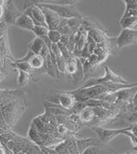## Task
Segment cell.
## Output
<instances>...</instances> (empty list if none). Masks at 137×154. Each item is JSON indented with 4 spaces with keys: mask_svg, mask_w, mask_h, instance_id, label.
Masks as SVG:
<instances>
[{
    "mask_svg": "<svg viewBox=\"0 0 137 154\" xmlns=\"http://www.w3.org/2000/svg\"><path fill=\"white\" fill-rule=\"evenodd\" d=\"M101 146H94L87 148L82 154H111V152H105L100 149Z\"/></svg>",
    "mask_w": 137,
    "mask_h": 154,
    "instance_id": "f1b7e54d",
    "label": "cell"
},
{
    "mask_svg": "<svg viewBox=\"0 0 137 154\" xmlns=\"http://www.w3.org/2000/svg\"><path fill=\"white\" fill-rule=\"evenodd\" d=\"M3 12H4V9H3V6L0 5V21L2 19V17H3Z\"/></svg>",
    "mask_w": 137,
    "mask_h": 154,
    "instance_id": "d590c367",
    "label": "cell"
},
{
    "mask_svg": "<svg viewBox=\"0 0 137 154\" xmlns=\"http://www.w3.org/2000/svg\"><path fill=\"white\" fill-rule=\"evenodd\" d=\"M93 54L99 58L100 63H103L108 58V56H109V54L106 52V50L101 48L100 47H98L97 45H96V48H94Z\"/></svg>",
    "mask_w": 137,
    "mask_h": 154,
    "instance_id": "83f0119b",
    "label": "cell"
},
{
    "mask_svg": "<svg viewBox=\"0 0 137 154\" xmlns=\"http://www.w3.org/2000/svg\"><path fill=\"white\" fill-rule=\"evenodd\" d=\"M28 63L30 65L32 69L34 70H40L43 72L44 64H45V60L39 54H34L28 60Z\"/></svg>",
    "mask_w": 137,
    "mask_h": 154,
    "instance_id": "d6986e66",
    "label": "cell"
},
{
    "mask_svg": "<svg viewBox=\"0 0 137 154\" xmlns=\"http://www.w3.org/2000/svg\"><path fill=\"white\" fill-rule=\"evenodd\" d=\"M7 61H10V60L8 59H6L5 57L0 55V71L6 68Z\"/></svg>",
    "mask_w": 137,
    "mask_h": 154,
    "instance_id": "e575fe53",
    "label": "cell"
},
{
    "mask_svg": "<svg viewBox=\"0 0 137 154\" xmlns=\"http://www.w3.org/2000/svg\"><path fill=\"white\" fill-rule=\"evenodd\" d=\"M57 31H58L62 35H72V32L70 31L68 26V23L66 19H61L59 24L57 28Z\"/></svg>",
    "mask_w": 137,
    "mask_h": 154,
    "instance_id": "d4e9b609",
    "label": "cell"
},
{
    "mask_svg": "<svg viewBox=\"0 0 137 154\" xmlns=\"http://www.w3.org/2000/svg\"><path fill=\"white\" fill-rule=\"evenodd\" d=\"M44 42L41 38L36 37L34 41H32L30 43L28 44V49L33 52L34 54H39L40 51L42 49L44 46Z\"/></svg>",
    "mask_w": 137,
    "mask_h": 154,
    "instance_id": "44dd1931",
    "label": "cell"
},
{
    "mask_svg": "<svg viewBox=\"0 0 137 154\" xmlns=\"http://www.w3.org/2000/svg\"><path fill=\"white\" fill-rule=\"evenodd\" d=\"M15 25L19 27V28H21V29H26V30L28 31L33 30V29L34 27V24L33 23V20L29 17H28L27 15L23 14V13L16 21Z\"/></svg>",
    "mask_w": 137,
    "mask_h": 154,
    "instance_id": "e0dca14e",
    "label": "cell"
},
{
    "mask_svg": "<svg viewBox=\"0 0 137 154\" xmlns=\"http://www.w3.org/2000/svg\"><path fill=\"white\" fill-rule=\"evenodd\" d=\"M4 12L0 22H4L5 24H15L16 21L22 14L13 1H5L3 5Z\"/></svg>",
    "mask_w": 137,
    "mask_h": 154,
    "instance_id": "52a82bcc",
    "label": "cell"
},
{
    "mask_svg": "<svg viewBox=\"0 0 137 154\" xmlns=\"http://www.w3.org/2000/svg\"><path fill=\"white\" fill-rule=\"evenodd\" d=\"M53 149L56 151L57 152L58 154H69V152H68V149L65 144V142L63 141L61 143H59L58 145L55 146Z\"/></svg>",
    "mask_w": 137,
    "mask_h": 154,
    "instance_id": "4dcf8cb0",
    "label": "cell"
},
{
    "mask_svg": "<svg viewBox=\"0 0 137 154\" xmlns=\"http://www.w3.org/2000/svg\"><path fill=\"white\" fill-rule=\"evenodd\" d=\"M82 17H73V18L67 20L68 28L72 32V34L75 35L77 33V31L79 30V29L81 27V18Z\"/></svg>",
    "mask_w": 137,
    "mask_h": 154,
    "instance_id": "603a6c76",
    "label": "cell"
},
{
    "mask_svg": "<svg viewBox=\"0 0 137 154\" xmlns=\"http://www.w3.org/2000/svg\"><path fill=\"white\" fill-rule=\"evenodd\" d=\"M79 118H80V121H81V124L84 126H87L89 127L90 124L92 123V122L94 121V111L92 108H89V107H85L80 112V114L78 115Z\"/></svg>",
    "mask_w": 137,
    "mask_h": 154,
    "instance_id": "2e32d148",
    "label": "cell"
},
{
    "mask_svg": "<svg viewBox=\"0 0 137 154\" xmlns=\"http://www.w3.org/2000/svg\"><path fill=\"white\" fill-rule=\"evenodd\" d=\"M43 72L45 73H48L53 78H61L63 76L62 73H60V72L58 71V69L57 67V65L52 61L50 54L47 56L45 59V64H44Z\"/></svg>",
    "mask_w": 137,
    "mask_h": 154,
    "instance_id": "5bb4252c",
    "label": "cell"
},
{
    "mask_svg": "<svg viewBox=\"0 0 137 154\" xmlns=\"http://www.w3.org/2000/svg\"><path fill=\"white\" fill-rule=\"evenodd\" d=\"M61 34L57 30H49L48 31V35H47V38L49 39L51 43L57 44L59 42L60 38H61Z\"/></svg>",
    "mask_w": 137,
    "mask_h": 154,
    "instance_id": "f546056e",
    "label": "cell"
},
{
    "mask_svg": "<svg viewBox=\"0 0 137 154\" xmlns=\"http://www.w3.org/2000/svg\"><path fill=\"white\" fill-rule=\"evenodd\" d=\"M81 27L87 32L90 30H94V29H99V30L108 32L107 29H106L100 23H98L95 20L91 19L90 17H83L81 18Z\"/></svg>",
    "mask_w": 137,
    "mask_h": 154,
    "instance_id": "9a60e30c",
    "label": "cell"
},
{
    "mask_svg": "<svg viewBox=\"0 0 137 154\" xmlns=\"http://www.w3.org/2000/svg\"><path fill=\"white\" fill-rule=\"evenodd\" d=\"M105 76L101 78H89L87 80L83 81L80 84L79 88H87V87L103 85L106 83H115V84H121V85H129L130 84L129 81L124 79L122 76L115 73L111 68L107 65L105 66Z\"/></svg>",
    "mask_w": 137,
    "mask_h": 154,
    "instance_id": "277c9868",
    "label": "cell"
},
{
    "mask_svg": "<svg viewBox=\"0 0 137 154\" xmlns=\"http://www.w3.org/2000/svg\"><path fill=\"white\" fill-rule=\"evenodd\" d=\"M137 23V17H123L119 20V24L122 29H132Z\"/></svg>",
    "mask_w": 137,
    "mask_h": 154,
    "instance_id": "7402d4cb",
    "label": "cell"
},
{
    "mask_svg": "<svg viewBox=\"0 0 137 154\" xmlns=\"http://www.w3.org/2000/svg\"><path fill=\"white\" fill-rule=\"evenodd\" d=\"M39 8L41 9V11L43 12L45 23L47 25L49 30H56L62 18L59 17L56 13L53 12L52 11H51L49 9H46L44 7H39Z\"/></svg>",
    "mask_w": 137,
    "mask_h": 154,
    "instance_id": "8fae6325",
    "label": "cell"
},
{
    "mask_svg": "<svg viewBox=\"0 0 137 154\" xmlns=\"http://www.w3.org/2000/svg\"><path fill=\"white\" fill-rule=\"evenodd\" d=\"M64 74L70 77L73 82L76 85H80L83 82V67L78 58L73 56L70 59H68V60H66Z\"/></svg>",
    "mask_w": 137,
    "mask_h": 154,
    "instance_id": "5b68a950",
    "label": "cell"
},
{
    "mask_svg": "<svg viewBox=\"0 0 137 154\" xmlns=\"http://www.w3.org/2000/svg\"><path fill=\"white\" fill-rule=\"evenodd\" d=\"M123 17H137V9H125Z\"/></svg>",
    "mask_w": 137,
    "mask_h": 154,
    "instance_id": "836d02e7",
    "label": "cell"
},
{
    "mask_svg": "<svg viewBox=\"0 0 137 154\" xmlns=\"http://www.w3.org/2000/svg\"><path fill=\"white\" fill-rule=\"evenodd\" d=\"M135 124L130 125L128 127H125L124 128H107L104 127H93L90 128L92 130L97 134V135L100 139V142L104 144H108L110 141H112L114 138L117 136L124 135L126 131H130L133 128Z\"/></svg>",
    "mask_w": 137,
    "mask_h": 154,
    "instance_id": "8992f818",
    "label": "cell"
},
{
    "mask_svg": "<svg viewBox=\"0 0 137 154\" xmlns=\"http://www.w3.org/2000/svg\"><path fill=\"white\" fill-rule=\"evenodd\" d=\"M86 44H87V48H88V51H89V53L92 54H93V52H94V48H96V43L94 42V41L90 38L89 36H87V39H86Z\"/></svg>",
    "mask_w": 137,
    "mask_h": 154,
    "instance_id": "d6a6232c",
    "label": "cell"
},
{
    "mask_svg": "<svg viewBox=\"0 0 137 154\" xmlns=\"http://www.w3.org/2000/svg\"><path fill=\"white\" fill-rule=\"evenodd\" d=\"M118 154H132L130 152H122V153H118Z\"/></svg>",
    "mask_w": 137,
    "mask_h": 154,
    "instance_id": "74e56055",
    "label": "cell"
},
{
    "mask_svg": "<svg viewBox=\"0 0 137 154\" xmlns=\"http://www.w3.org/2000/svg\"><path fill=\"white\" fill-rule=\"evenodd\" d=\"M0 55L5 57L9 60L13 59L8 40V27L4 22H0Z\"/></svg>",
    "mask_w": 137,
    "mask_h": 154,
    "instance_id": "9c48e42d",
    "label": "cell"
},
{
    "mask_svg": "<svg viewBox=\"0 0 137 154\" xmlns=\"http://www.w3.org/2000/svg\"><path fill=\"white\" fill-rule=\"evenodd\" d=\"M0 141L12 154H44L34 142L12 131L1 134Z\"/></svg>",
    "mask_w": 137,
    "mask_h": 154,
    "instance_id": "7a4b0ae2",
    "label": "cell"
},
{
    "mask_svg": "<svg viewBox=\"0 0 137 154\" xmlns=\"http://www.w3.org/2000/svg\"><path fill=\"white\" fill-rule=\"evenodd\" d=\"M75 1H56V2H44V1H34V5L39 7L49 9L55 12L63 19L73 18V17H82L83 16L75 8Z\"/></svg>",
    "mask_w": 137,
    "mask_h": 154,
    "instance_id": "3957f363",
    "label": "cell"
},
{
    "mask_svg": "<svg viewBox=\"0 0 137 154\" xmlns=\"http://www.w3.org/2000/svg\"><path fill=\"white\" fill-rule=\"evenodd\" d=\"M87 36H89L96 44H99L102 42H104L108 35V32L106 31L99 30V29H94L87 32Z\"/></svg>",
    "mask_w": 137,
    "mask_h": 154,
    "instance_id": "ac0fdd59",
    "label": "cell"
},
{
    "mask_svg": "<svg viewBox=\"0 0 137 154\" xmlns=\"http://www.w3.org/2000/svg\"><path fill=\"white\" fill-rule=\"evenodd\" d=\"M9 64L10 66H12L13 67L15 68L16 70H18V71H22V72H24L26 73H28L29 75H33L34 72V70L32 69L30 66L29 63L28 62H11L9 61Z\"/></svg>",
    "mask_w": 137,
    "mask_h": 154,
    "instance_id": "ffe728a7",
    "label": "cell"
},
{
    "mask_svg": "<svg viewBox=\"0 0 137 154\" xmlns=\"http://www.w3.org/2000/svg\"><path fill=\"white\" fill-rule=\"evenodd\" d=\"M28 108L26 94L21 90H0V128L11 131Z\"/></svg>",
    "mask_w": 137,
    "mask_h": 154,
    "instance_id": "6da1fadb",
    "label": "cell"
},
{
    "mask_svg": "<svg viewBox=\"0 0 137 154\" xmlns=\"http://www.w3.org/2000/svg\"><path fill=\"white\" fill-rule=\"evenodd\" d=\"M17 71L18 73V77H17V86L18 87H24L26 86L28 82L30 80L31 75H29L28 73H26L22 71Z\"/></svg>",
    "mask_w": 137,
    "mask_h": 154,
    "instance_id": "cb8c5ba5",
    "label": "cell"
},
{
    "mask_svg": "<svg viewBox=\"0 0 137 154\" xmlns=\"http://www.w3.org/2000/svg\"><path fill=\"white\" fill-rule=\"evenodd\" d=\"M75 138L76 137H73L72 136V137H68V139L63 140V141L65 142L67 147H68L69 154H80L79 152H78L76 144H75Z\"/></svg>",
    "mask_w": 137,
    "mask_h": 154,
    "instance_id": "484cf974",
    "label": "cell"
},
{
    "mask_svg": "<svg viewBox=\"0 0 137 154\" xmlns=\"http://www.w3.org/2000/svg\"><path fill=\"white\" fill-rule=\"evenodd\" d=\"M75 144L78 149L79 153L82 154V152L90 146H102L103 144L100 141H98L97 140L93 139V138H75Z\"/></svg>",
    "mask_w": 137,
    "mask_h": 154,
    "instance_id": "4fadbf2b",
    "label": "cell"
},
{
    "mask_svg": "<svg viewBox=\"0 0 137 154\" xmlns=\"http://www.w3.org/2000/svg\"><path fill=\"white\" fill-rule=\"evenodd\" d=\"M75 36L74 34L70 35L69 37H68V43L66 45V48L68 51L69 54H72L73 51H74V48H75Z\"/></svg>",
    "mask_w": 137,
    "mask_h": 154,
    "instance_id": "1f68e13d",
    "label": "cell"
},
{
    "mask_svg": "<svg viewBox=\"0 0 137 154\" xmlns=\"http://www.w3.org/2000/svg\"><path fill=\"white\" fill-rule=\"evenodd\" d=\"M4 3H5V1H4V0H0V5H2V6H3V5H4Z\"/></svg>",
    "mask_w": 137,
    "mask_h": 154,
    "instance_id": "8d00e7d4",
    "label": "cell"
},
{
    "mask_svg": "<svg viewBox=\"0 0 137 154\" xmlns=\"http://www.w3.org/2000/svg\"><path fill=\"white\" fill-rule=\"evenodd\" d=\"M137 31L135 29H122L118 37H116L117 48H123L136 43Z\"/></svg>",
    "mask_w": 137,
    "mask_h": 154,
    "instance_id": "ba28073f",
    "label": "cell"
},
{
    "mask_svg": "<svg viewBox=\"0 0 137 154\" xmlns=\"http://www.w3.org/2000/svg\"><path fill=\"white\" fill-rule=\"evenodd\" d=\"M87 33L82 27L79 29L77 33L75 35V45L74 51L72 53V55L75 58H80L81 54V51L83 49L85 43H86V39H87Z\"/></svg>",
    "mask_w": 137,
    "mask_h": 154,
    "instance_id": "30bf717a",
    "label": "cell"
},
{
    "mask_svg": "<svg viewBox=\"0 0 137 154\" xmlns=\"http://www.w3.org/2000/svg\"><path fill=\"white\" fill-rule=\"evenodd\" d=\"M75 103V100L74 97L68 94L67 92H65L57 96L56 105H58L59 107H61L62 109H65V110H70L73 108Z\"/></svg>",
    "mask_w": 137,
    "mask_h": 154,
    "instance_id": "7c38bea8",
    "label": "cell"
},
{
    "mask_svg": "<svg viewBox=\"0 0 137 154\" xmlns=\"http://www.w3.org/2000/svg\"><path fill=\"white\" fill-rule=\"evenodd\" d=\"M48 28L45 27V26H34L32 32L36 35V37L39 38H44V37L47 36L48 35Z\"/></svg>",
    "mask_w": 137,
    "mask_h": 154,
    "instance_id": "4316f807",
    "label": "cell"
}]
</instances>
